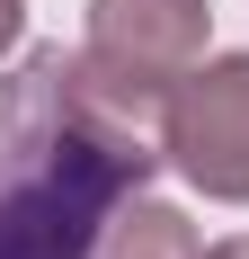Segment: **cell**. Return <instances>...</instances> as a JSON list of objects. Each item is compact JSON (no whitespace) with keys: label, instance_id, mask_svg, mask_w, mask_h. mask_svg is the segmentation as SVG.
I'll use <instances>...</instances> for the list:
<instances>
[{"label":"cell","instance_id":"1","mask_svg":"<svg viewBox=\"0 0 249 259\" xmlns=\"http://www.w3.org/2000/svg\"><path fill=\"white\" fill-rule=\"evenodd\" d=\"M160 99L116 80L98 54L45 45L0 80V259H98L151 179L143 125Z\"/></svg>","mask_w":249,"mask_h":259},{"label":"cell","instance_id":"4","mask_svg":"<svg viewBox=\"0 0 249 259\" xmlns=\"http://www.w3.org/2000/svg\"><path fill=\"white\" fill-rule=\"evenodd\" d=\"M98 259H205V241H196V224L178 206H134L107 224V241H98Z\"/></svg>","mask_w":249,"mask_h":259},{"label":"cell","instance_id":"6","mask_svg":"<svg viewBox=\"0 0 249 259\" xmlns=\"http://www.w3.org/2000/svg\"><path fill=\"white\" fill-rule=\"evenodd\" d=\"M205 259H249V241H223V250H205Z\"/></svg>","mask_w":249,"mask_h":259},{"label":"cell","instance_id":"5","mask_svg":"<svg viewBox=\"0 0 249 259\" xmlns=\"http://www.w3.org/2000/svg\"><path fill=\"white\" fill-rule=\"evenodd\" d=\"M18 36H27V0H0V54H18Z\"/></svg>","mask_w":249,"mask_h":259},{"label":"cell","instance_id":"3","mask_svg":"<svg viewBox=\"0 0 249 259\" xmlns=\"http://www.w3.org/2000/svg\"><path fill=\"white\" fill-rule=\"evenodd\" d=\"M205 27H214L205 0H89V54L160 107L205 63Z\"/></svg>","mask_w":249,"mask_h":259},{"label":"cell","instance_id":"2","mask_svg":"<svg viewBox=\"0 0 249 259\" xmlns=\"http://www.w3.org/2000/svg\"><path fill=\"white\" fill-rule=\"evenodd\" d=\"M160 152L223 206H249V54L196 63L160 107Z\"/></svg>","mask_w":249,"mask_h":259}]
</instances>
